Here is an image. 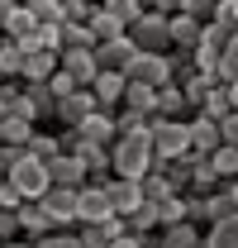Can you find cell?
I'll use <instances>...</instances> for the list:
<instances>
[{"label":"cell","mask_w":238,"mask_h":248,"mask_svg":"<svg viewBox=\"0 0 238 248\" xmlns=\"http://www.w3.org/2000/svg\"><path fill=\"white\" fill-rule=\"evenodd\" d=\"M58 67V48H19V81H43Z\"/></svg>","instance_id":"12"},{"label":"cell","mask_w":238,"mask_h":248,"mask_svg":"<svg viewBox=\"0 0 238 248\" xmlns=\"http://www.w3.org/2000/svg\"><path fill=\"white\" fill-rule=\"evenodd\" d=\"M143 5H152V0H143Z\"/></svg>","instance_id":"35"},{"label":"cell","mask_w":238,"mask_h":248,"mask_svg":"<svg viewBox=\"0 0 238 248\" xmlns=\"http://www.w3.org/2000/svg\"><path fill=\"white\" fill-rule=\"evenodd\" d=\"M152 205H157V229H162V224H172V219H186V201H181V191L162 196V201H152Z\"/></svg>","instance_id":"25"},{"label":"cell","mask_w":238,"mask_h":248,"mask_svg":"<svg viewBox=\"0 0 238 248\" xmlns=\"http://www.w3.org/2000/svg\"><path fill=\"white\" fill-rule=\"evenodd\" d=\"M214 81H229V86H238V53H234V43L214 53Z\"/></svg>","instance_id":"23"},{"label":"cell","mask_w":238,"mask_h":248,"mask_svg":"<svg viewBox=\"0 0 238 248\" xmlns=\"http://www.w3.org/2000/svg\"><path fill=\"white\" fill-rule=\"evenodd\" d=\"M33 24H38V19L29 15V5L19 0V10H15V15L5 19V29H0V33H10V38H29V33H33Z\"/></svg>","instance_id":"24"},{"label":"cell","mask_w":238,"mask_h":248,"mask_svg":"<svg viewBox=\"0 0 238 248\" xmlns=\"http://www.w3.org/2000/svg\"><path fill=\"white\" fill-rule=\"evenodd\" d=\"M214 0H181V15H195V19H209Z\"/></svg>","instance_id":"31"},{"label":"cell","mask_w":238,"mask_h":248,"mask_svg":"<svg viewBox=\"0 0 238 248\" xmlns=\"http://www.w3.org/2000/svg\"><path fill=\"white\" fill-rule=\"evenodd\" d=\"M195 33H200V19H195V15H167V48H181V53H186V48H191V43H195Z\"/></svg>","instance_id":"18"},{"label":"cell","mask_w":238,"mask_h":248,"mask_svg":"<svg viewBox=\"0 0 238 248\" xmlns=\"http://www.w3.org/2000/svg\"><path fill=\"white\" fill-rule=\"evenodd\" d=\"M58 67H62V72H72V81H76V86H90V77L100 72V67H95V53H90V43L58 48Z\"/></svg>","instance_id":"8"},{"label":"cell","mask_w":238,"mask_h":248,"mask_svg":"<svg viewBox=\"0 0 238 248\" xmlns=\"http://www.w3.org/2000/svg\"><path fill=\"white\" fill-rule=\"evenodd\" d=\"M15 215H19V234H24V239H38V234L53 229V219H48V210L38 205V196H33V201H19Z\"/></svg>","instance_id":"17"},{"label":"cell","mask_w":238,"mask_h":248,"mask_svg":"<svg viewBox=\"0 0 238 248\" xmlns=\"http://www.w3.org/2000/svg\"><path fill=\"white\" fill-rule=\"evenodd\" d=\"M72 153L81 157L86 182H110V177H115V172H110V143H90V139H81Z\"/></svg>","instance_id":"10"},{"label":"cell","mask_w":238,"mask_h":248,"mask_svg":"<svg viewBox=\"0 0 238 248\" xmlns=\"http://www.w3.org/2000/svg\"><path fill=\"white\" fill-rule=\"evenodd\" d=\"M19 201H24V196H19L15 186H10V182H0V205H5V210H19Z\"/></svg>","instance_id":"32"},{"label":"cell","mask_w":238,"mask_h":248,"mask_svg":"<svg viewBox=\"0 0 238 248\" xmlns=\"http://www.w3.org/2000/svg\"><path fill=\"white\" fill-rule=\"evenodd\" d=\"M157 115H186V95H181V81L167 77L157 86Z\"/></svg>","instance_id":"21"},{"label":"cell","mask_w":238,"mask_h":248,"mask_svg":"<svg viewBox=\"0 0 238 248\" xmlns=\"http://www.w3.org/2000/svg\"><path fill=\"white\" fill-rule=\"evenodd\" d=\"M90 53H95V67H115V72H124L129 58H134L138 48H134V38H129V33H115V38L90 43Z\"/></svg>","instance_id":"9"},{"label":"cell","mask_w":238,"mask_h":248,"mask_svg":"<svg viewBox=\"0 0 238 248\" xmlns=\"http://www.w3.org/2000/svg\"><path fill=\"white\" fill-rule=\"evenodd\" d=\"M148 143H152V157L167 162V157H181L191 153V134H186V115H148Z\"/></svg>","instance_id":"2"},{"label":"cell","mask_w":238,"mask_h":248,"mask_svg":"<svg viewBox=\"0 0 238 248\" xmlns=\"http://www.w3.org/2000/svg\"><path fill=\"white\" fill-rule=\"evenodd\" d=\"M29 153H38V157H53L58 153V134H43L38 124H33V134H29V143H24Z\"/></svg>","instance_id":"29"},{"label":"cell","mask_w":238,"mask_h":248,"mask_svg":"<svg viewBox=\"0 0 238 248\" xmlns=\"http://www.w3.org/2000/svg\"><path fill=\"white\" fill-rule=\"evenodd\" d=\"M76 134L90 139V143H110V139H115V110H100V105H95L86 120L76 124Z\"/></svg>","instance_id":"16"},{"label":"cell","mask_w":238,"mask_h":248,"mask_svg":"<svg viewBox=\"0 0 238 248\" xmlns=\"http://www.w3.org/2000/svg\"><path fill=\"white\" fill-rule=\"evenodd\" d=\"M124 33L134 38V48H167V15L152 10V5H143V10L129 19Z\"/></svg>","instance_id":"4"},{"label":"cell","mask_w":238,"mask_h":248,"mask_svg":"<svg viewBox=\"0 0 238 248\" xmlns=\"http://www.w3.org/2000/svg\"><path fill=\"white\" fill-rule=\"evenodd\" d=\"M38 205L48 210V219H53V224H76V186L48 182L43 191H38Z\"/></svg>","instance_id":"5"},{"label":"cell","mask_w":238,"mask_h":248,"mask_svg":"<svg viewBox=\"0 0 238 248\" xmlns=\"http://www.w3.org/2000/svg\"><path fill=\"white\" fill-rule=\"evenodd\" d=\"M152 162H157V157H152L148 134H115V139H110V172H115V177H134V182H138Z\"/></svg>","instance_id":"1"},{"label":"cell","mask_w":238,"mask_h":248,"mask_svg":"<svg viewBox=\"0 0 238 248\" xmlns=\"http://www.w3.org/2000/svg\"><path fill=\"white\" fill-rule=\"evenodd\" d=\"M5 182L15 186V191H19L24 201H33V196H38V191L48 186V167H43V157H38V153L19 148V157H15V162L5 167Z\"/></svg>","instance_id":"3"},{"label":"cell","mask_w":238,"mask_h":248,"mask_svg":"<svg viewBox=\"0 0 238 248\" xmlns=\"http://www.w3.org/2000/svg\"><path fill=\"white\" fill-rule=\"evenodd\" d=\"M15 239H19V215L0 205V244H15Z\"/></svg>","instance_id":"30"},{"label":"cell","mask_w":238,"mask_h":248,"mask_svg":"<svg viewBox=\"0 0 238 248\" xmlns=\"http://www.w3.org/2000/svg\"><path fill=\"white\" fill-rule=\"evenodd\" d=\"M105 215H115L110 210V196H105V182H81L76 186V224L105 219Z\"/></svg>","instance_id":"7"},{"label":"cell","mask_w":238,"mask_h":248,"mask_svg":"<svg viewBox=\"0 0 238 248\" xmlns=\"http://www.w3.org/2000/svg\"><path fill=\"white\" fill-rule=\"evenodd\" d=\"M29 5V15L38 19V24H58V19H67V0H24Z\"/></svg>","instance_id":"22"},{"label":"cell","mask_w":238,"mask_h":248,"mask_svg":"<svg viewBox=\"0 0 238 248\" xmlns=\"http://www.w3.org/2000/svg\"><path fill=\"white\" fill-rule=\"evenodd\" d=\"M58 38H62V48H76V43H95L86 29V19H62L58 24Z\"/></svg>","instance_id":"26"},{"label":"cell","mask_w":238,"mask_h":248,"mask_svg":"<svg viewBox=\"0 0 238 248\" xmlns=\"http://www.w3.org/2000/svg\"><path fill=\"white\" fill-rule=\"evenodd\" d=\"M90 95H95V105H100V110H115L119 95H124V72H115V67H100V72L90 77Z\"/></svg>","instance_id":"13"},{"label":"cell","mask_w":238,"mask_h":248,"mask_svg":"<svg viewBox=\"0 0 238 248\" xmlns=\"http://www.w3.org/2000/svg\"><path fill=\"white\" fill-rule=\"evenodd\" d=\"M152 10H162V15H177V10H181V0H152Z\"/></svg>","instance_id":"34"},{"label":"cell","mask_w":238,"mask_h":248,"mask_svg":"<svg viewBox=\"0 0 238 248\" xmlns=\"http://www.w3.org/2000/svg\"><path fill=\"white\" fill-rule=\"evenodd\" d=\"M90 110H95V95H90V86H72L67 95H58V105H53V120H58L62 129H76V124L86 120Z\"/></svg>","instance_id":"6"},{"label":"cell","mask_w":238,"mask_h":248,"mask_svg":"<svg viewBox=\"0 0 238 248\" xmlns=\"http://www.w3.org/2000/svg\"><path fill=\"white\" fill-rule=\"evenodd\" d=\"M100 10H110V15H115L119 24L129 29V19H134V15L143 10V0H100Z\"/></svg>","instance_id":"28"},{"label":"cell","mask_w":238,"mask_h":248,"mask_svg":"<svg viewBox=\"0 0 238 248\" xmlns=\"http://www.w3.org/2000/svg\"><path fill=\"white\" fill-rule=\"evenodd\" d=\"M238 244V215H214L200 224V248H234Z\"/></svg>","instance_id":"14"},{"label":"cell","mask_w":238,"mask_h":248,"mask_svg":"<svg viewBox=\"0 0 238 248\" xmlns=\"http://www.w3.org/2000/svg\"><path fill=\"white\" fill-rule=\"evenodd\" d=\"M157 239H162L167 248H200V224H191V219H172V224L157 229Z\"/></svg>","instance_id":"19"},{"label":"cell","mask_w":238,"mask_h":248,"mask_svg":"<svg viewBox=\"0 0 238 248\" xmlns=\"http://www.w3.org/2000/svg\"><path fill=\"white\" fill-rule=\"evenodd\" d=\"M205 162L214 177H238V143H214L205 153Z\"/></svg>","instance_id":"20"},{"label":"cell","mask_w":238,"mask_h":248,"mask_svg":"<svg viewBox=\"0 0 238 248\" xmlns=\"http://www.w3.org/2000/svg\"><path fill=\"white\" fill-rule=\"evenodd\" d=\"M105 196H110V210H115V215H129V210L143 201V186L134 182V177H110V182H105Z\"/></svg>","instance_id":"15"},{"label":"cell","mask_w":238,"mask_h":248,"mask_svg":"<svg viewBox=\"0 0 238 248\" xmlns=\"http://www.w3.org/2000/svg\"><path fill=\"white\" fill-rule=\"evenodd\" d=\"M0 77H19V43L10 33L0 38Z\"/></svg>","instance_id":"27"},{"label":"cell","mask_w":238,"mask_h":248,"mask_svg":"<svg viewBox=\"0 0 238 248\" xmlns=\"http://www.w3.org/2000/svg\"><path fill=\"white\" fill-rule=\"evenodd\" d=\"M43 167H48V182H58V186H81V182H86L81 157L67 153V148H58L53 157H43Z\"/></svg>","instance_id":"11"},{"label":"cell","mask_w":238,"mask_h":248,"mask_svg":"<svg viewBox=\"0 0 238 248\" xmlns=\"http://www.w3.org/2000/svg\"><path fill=\"white\" fill-rule=\"evenodd\" d=\"M15 10H19V0H0V29H5V19H10Z\"/></svg>","instance_id":"33"}]
</instances>
